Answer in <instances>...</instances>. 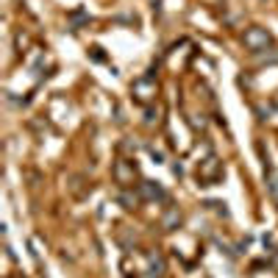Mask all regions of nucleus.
Returning <instances> with one entry per match:
<instances>
[{"instance_id": "423d86ee", "label": "nucleus", "mask_w": 278, "mask_h": 278, "mask_svg": "<svg viewBox=\"0 0 278 278\" xmlns=\"http://www.w3.org/2000/svg\"><path fill=\"white\" fill-rule=\"evenodd\" d=\"M267 187H270V195H273V200H275V206H278V178H275L273 167H267Z\"/></svg>"}, {"instance_id": "0eeeda50", "label": "nucleus", "mask_w": 278, "mask_h": 278, "mask_svg": "<svg viewBox=\"0 0 278 278\" xmlns=\"http://www.w3.org/2000/svg\"><path fill=\"white\" fill-rule=\"evenodd\" d=\"M175 223H181V214H178V212H175V208H173V212H170L167 217H164V228H173Z\"/></svg>"}, {"instance_id": "f03ea898", "label": "nucleus", "mask_w": 278, "mask_h": 278, "mask_svg": "<svg viewBox=\"0 0 278 278\" xmlns=\"http://www.w3.org/2000/svg\"><path fill=\"white\" fill-rule=\"evenodd\" d=\"M242 42H245V48H248V50H253V53H262V50H267L270 45H273L270 34H267L264 28H259V25H253V28H248V31H245Z\"/></svg>"}, {"instance_id": "f257e3e1", "label": "nucleus", "mask_w": 278, "mask_h": 278, "mask_svg": "<svg viewBox=\"0 0 278 278\" xmlns=\"http://www.w3.org/2000/svg\"><path fill=\"white\" fill-rule=\"evenodd\" d=\"M131 92H134V98L139 103H150L156 98V92H159V84H156L153 75H142V78H136L131 84Z\"/></svg>"}, {"instance_id": "7ed1b4c3", "label": "nucleus", "mask_w": 278, "mask_h": 278, "mask_svg": "<svg viewBox=\"0 0 278 278\" xmlns=\"http://www.w3.org/2000/svg\"><path fill=\"white\" fill-rule=\"evenodd\" d=\"M111 175H114V181H117L120 187H131V184H134V178H136L134 161H128V159L114 161V167H111Z\"/></svg>"}, {"instance_id": "39448f33", "label": "nucleus", "mask_w": 278, "mask_h": 278, "mask_svg": "<svg viewBox=\"0 0 278 278\" xmlns=\"http://www.w3.org/2000/svg\"><path fill=\"white\" fill-rule=\"evenodd\" d=\"M198 175L203 181H212V178H217L220 175V161L214 159V156H208L206 161H200V167H198Z\"/></svg>"}, {"instance_id": "20e7f679", "label": "nucleus", "mask_w": 278, "mask_h": 278, "mask_svg": "<svg viewBox=\"0 0 278 278\" xmlns=\"http://www.w3.org/2000/svg\"><path fill=\"white\" fill-rule=\"evenodd\" d=\"M139 195H142L145 200H167V192H164L156 181H145V184H139Z\"/></svg>"}]
</instances>
